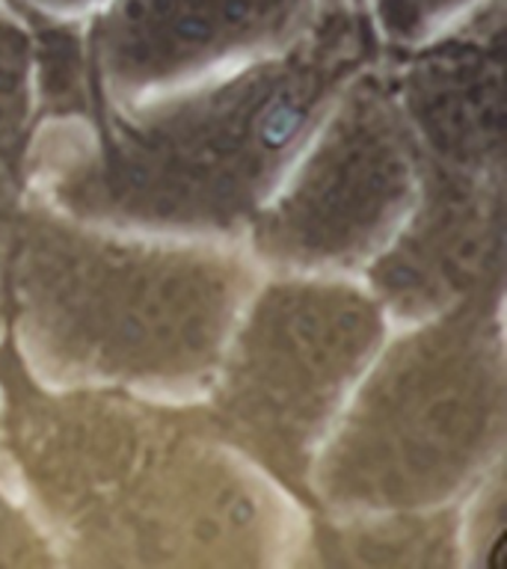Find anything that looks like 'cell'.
<instances>
[{"label": "cell", "mask_w": 507, "mask_h": 569, "mask_svg": "<svg viewBox=\"0 0 507 569\" xmlns=\"http://www.w3.org/2000/svg\"><path fill=\"white\" fill-rule=\"evenodd\" d=\"M324 3L350 0H116L89 27L92 69L119 92L163 83L229 53L309 30Z\"/></svg>", "instance_id": "obj_8"}, {"label": "cell", "mask_w": 507, "mask_h": 569, "mask_svg": "<svg viewBox=\"0 0 507 569\" xmlns=\"http://www.w3.org/2000/svg\"><path fill=\"white\" fill-rule=\"evenodd\" d=\"M30 66L33 39L0 18V270L16 238L24 187V154L30 142Z\"/></svg>", "instance_id": "obj_10"}, {"label": "cell", "mask_w": 507, "mask_h": 569, "mask_svg": "<svg viewBox=\"0 0 507 569\" xmlns=\"http://www.w3.org/2000/svg\"><path fill=\"white\" fill-rule=\"evenodd\" d=\"M501 540H505V466H498L484 496L478 531H475V560L498 567L501 563Z\"/></svg>", "instance_id": "obj_14"}, {"label": "cell", "mask_w": 507, "mask_h": 569, "mask_svg": "<svg viewBox=\"0 0 507 569\" xmlns=\"http://www.w3.org/2000/svg\"><path fill=\"white\" fill-rule=\"evenodd\" d=\"M380 336V306L354 288L270 284L222 365L213 425L311 513V445Z\"/></svg>", "instance_id": "obj_5"}, {"label": "cell", "mask_w": 507, "mask_h": 569, "mask_svg": "<svg viewBox=\"0 0 507 569\" xmlns=\"http://www.w3.org/2000/svg\"><path fill=\"white\" fill-rule=\"evenodd\" d=\"M416 176V137L395 78L368 74L274 211L256 213V249L288 264H350L398 220Z\"/></svg>", "instance_id": "obj_6"}, {"label": "cell", "mask_w": 507, "mask_h": 569, "mask_svg": "<svg viewBox=\"0 0 507 569\" xmlns=\"http://www.w3.org/2000/svg\"><path fill=\"white\" fill-rule=\"evenodd\" d=\"M0 315H3V293H0Z\"/></svg>", "instance_id": "obj_16"}, {"label": "cell", "mask_w": 507, "mask_h": 569, "mask_svg": "<svg viewBox=\"0 0 507 569\" xmlns=\"http://www.w3.org/2000/svg\"><path fill=\"white\" fill-rule=\"evenodd\" d=\"M498 306L463 300L391 347L320 460L318 507L421 510L496 460L507 439Z\"/></svg>", "instance_id": "obj_4"}, {"label": "cell", "mask_w": 507, "mask_h": 569, "mask_svg": "<svg viewBox=\"0 0 507 569\" xmlns=\"http://www.w3.org/2000/svg\"><path fill=\"white\" fill-rule=\"evenodd\" d=\"M457 516H395L382 522H327L315 531L300 555L302 567H454Z\"/></svg>", "instance_id": "obj_9"}, {"label": "cell", "mask_w": 507, "mask_h": 569, "mask_svg": "<svg viewBox=\"0 0 507 569\" xmlns=\"http://www.w3.org/2000/svg\"><path fill=\"white\" fill-rule=\"evenodd\" d=\"M42 3H51V7H78V3H87V0H42Z\"/></svg>", "instance_id": "obj_15"}, {"label": "cell", "mask_w": 507, "mask_h": 569, "mask_svg": "<svg viewBox=\"0 0 507 569\" xmlns=\"http://www.w3.org/2000/svg\"><path fill=\"white\" fill-rule=\"evenodd\" d=\"M460 3H466V0H380L377 16L395 42H409V39L425 33L436 18L451 12Z\"/></svg>", "instance_id": "obj_13"}, {"label": "cell", "mask_w": 507, "mask_h": 569, "mask_svg": "<svg viewBox=\"0 0 507 569\" xmlns=\"http://www.w3.org/2000/svg\"><path fill=\"white\" fill-rule=\"evenodd\" d=\"M421 208L371 267L382 302L404 318L463 300L501 302L507 273V169L418 160Z\"/></svg>", "instance_id": "obj_7"}, {"label": "cell", "mask_w": 507, "mask_h": 569, "mask_svg": "<svg viewBox=\"0 0 507 569\" xmlns=\"http://www.w3.org/2000/svg\"><path fill=\"white\" fill-rule=\"evenodd\" d=\"M33 27V62L39 69V119L42 116H89V53L78 30L48 21L39 12L7 0Z\"/></svg>", "instance_id": "obj_11"}, {"label": "cell", "mask_w": 507, "mask_h": 569, "mask_svg": "<svg viewBox=\"0 0 507 569\" xmlns=\"http://www.w3.org/2000/svg\"><path fill=\"white\" fill-rule=\"evenodd\" d=\"M377 57L359 3L320 7L279 60L140 116H122L89 62L96 149L53 167V199L87 220L240 229L341 80Z\"/></svg>", "instance_id": "obj_2"}, {"label": "cell", "mask_w": 507, "mask_h": 569, "mask_svg": "<svg viewBox=\"0 0 507 569\" xmlns=\"http://www.w3.org/2000/svg\"><path fill=\"white\" fill-rule=\"evenodd\" d=\"M53 560L33 525L0 496V567H51Z\"/></svg>", "instance_id": "obj_12"}, {"label": "cell", "mask_w": 507, "mask_h": 569, "mask_svg": "<svg viewBox=\"0 0 507 569\" xmlns=\"http://www.w3.org/2000/svg\"><path fill=\"white\" fill-rule=\"evenodd\" d=\"M9 320V318H7ZM3 448L74 567H267L279 528L229 460L208 409L125 391L51 395L30 380L16 332L0 341Z\"/></svg>", "instance_id": "obj_1"}, {"label": "cell", "mask_w": 507, "mask_h": 569, "mask_svg": "<svg viewBox=\"0 0 507 569\" xmlns=\"http://www.w3.org/2000/svg\"><path fill=\"white\" fill-rule=\"evenodd\" d=\"M0 273L9 320L44 362L128 382L205 380L249 288L229 256L116 243L42 208L21 211Z\"/></svg>", "instance_id": "obj_3"}]
</instances>
